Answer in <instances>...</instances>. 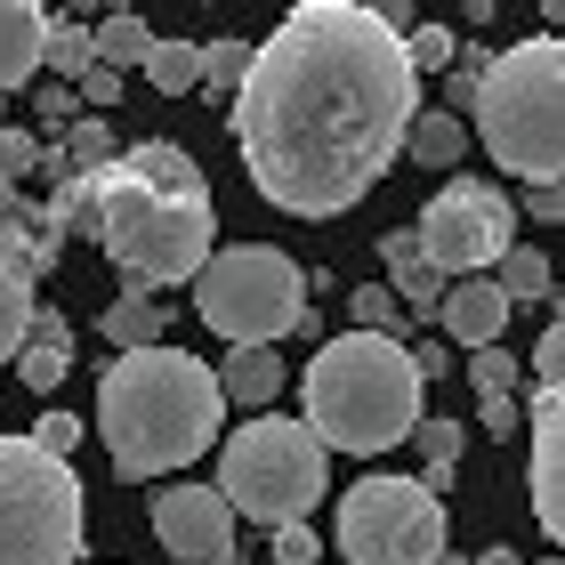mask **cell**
<instances>
[{
  "label": "cell",
  "instance_id": "1",
  "mask_svg": "<svg viewBox=\"0 0 565 565\" xmlns=\"http://www.w3.org/2000/svg\"><path fill=\"white\" fill-rule=\"evenodd\" d=\"M420 114V73L388 9L364 0H299L267 41H250L235 89L243 170L275 211L340 218L355 211Z\"/></svg>",
  "mask_w": 565,
  "mask_h": 565
},
{
  "label": "cell",
  "instance_id": "2",
  "mask_svg": "<svg viewBox=\"0 0 565 565\" xmlns=\"http://www.w3.org/2000/svg\"><path fill=\"white\" fill-rule=\"evenodd\" d=\"M49 218H57V235L97 243L130 275V291H153V299L170 282H194V267L211 259V235H218L211 178L194 170L186 146H162V138L121 146L89 178H65L49 194Z\"/></svg>",
  "mask_w": 565,
  "mask_h": 565
},
{
  "label": "cell",
  "instance_id": "3",
  "mask_svg": "<svg viewBox=\"0 0 565 565\" xmlns=\"http://www.w3.org/2000/svg\"><path fill=\"white\" fill-rule=\"evenodd\" d=\"M218 420H226V396H218L211 364L170 340L114 355L106 380H97V436H106L121 477H170L186 460H202Z\"/></svg>",
  "mask_w": 565,
  "mask_h": 565
},
{
  "label": "cell",
  "instance_id": "4",
  "mask_svg": "<svg viewBox=\"0 0 565 565\" xmlns=\"http://www.w3.org/2000/svg\"><path fill=\"white\" fill-rule=\"evenodd\" d=\"M420 428V372L404 340L340 331L307 364V436L323 452H388Z\"/></svg>",
  "mask_w": 565,
  "mask_h": 565
},
{
  "label": "cell",
  "instance_id": "5",
  "mask_svg": "<svg viewBox=\"0 0 565 565\" xmlns=\"http://www.w3.org/2000/svg\"><path fill=\"white\" fill-rule=\"evenodd\" d=\"M469 130L525 186H557V170H565V41L533 33V41L493 49L477 106H469Z\"/></svg>",
  "mask_w": 565,
  "mask_h": 565
},
{
  "label": "cell",
  "instance_id": "6",
  "mask_svg": "<svg viewBox=\"0 0 565 565\" xmlns=\"http://www.w3.org/2000/svg\"><path fill=\"white\" fill-rule=\"evenodd\" d=\"M211 493L235 509V518H259L267 533H275V525H307V509L331 493V452L307 436V420L259 413L250 428L226 436Z\"/></svg>",
  "mask_w": 565,
  "mask_h": 565
},
{
  "label": "cell",
  "instance_id": "7",
  "mask_svg": "<svg viewBox=\"0 0 565 565\" xmlns=\"http://www.w3.org/2000/svg\"><path fill=\"white\" fill-rule=\"evenodd\" d=\"M194 316L226 348H275L307 323V267H291L275 243H226L194 267Z\"/></svg>",
  "mask_w": 565,
  "mask_h": 565
},
{
  "label": "cell",
  "instance_id": "8",
  "mask_svg": "<svg viewBox=\"0 0 565 565\" xmlns=\"http://www.w3.org/2000/svg\"><path fill=\"white\" fill-rule=\"evenodd\" d=\"M82 557V477L73 460L0 436V565H73Z\"/></svg>",
  "mask_w": 565,
  "mask_h": 565
},
{
  "label": "cell",
  "instance_id": "9",
  "mask_svg": "<svg viewBox=\"0 0 565 565\" xmlns=\"http://www.w3.org/2000/svg\"><path fill=\"white\" fill-rule=\"evenodd\" d=\"M340 557L348 565H436L445 557V501L420 477H364L340 493Z\"/></svg>",
  "mask_w": 565,
  "mask_h": 565
},
{
  "label": "cell",
  "instance_id": "10",
  "mask_svg": "<svg viewBox=\"0 0 565 565\" xmlns=\"http://www.w3.org/2000/svg\"><path fill=\"white\" fill-rule=\"evenodd\" d=\"M413 243H420V259L445 282L493 275L501 250L518 243V202H509L501 186H484V178H445L436 202L420 211V226H413Z\"/></svg>",
  "mask_w": 565,
  "mask_h": 565
},
{
  "label": "cell",
  "instance_id": "11",
  "mask_svg": "<svg viewBox=\"0 0 565 565\" xmlns=\"http://www.w3.org/2000/svg\"><path fill=\"white\" fill-rule=\"evenodd\" d=\"M153 533H162L170 557L186 565H235V509H226L211 484H162L153 493Z\"/></svg>",
  "mask_w": 565,
  "mask_h": 565
},
{
  "label": "cell",
  "instance_id": "12",
  "mask_svg": "<svg viewBox=\"0 0 565 565\" xmlns=\"http://www.w3.org/2000/svg\"><path fill=\"white\" fill-rule=\"evenodd\" d=\"M525 493H533V518H542V533L557 542L565 533V388H542L533 380L525 388Z\"/></svg>",
  "mask_w": 565,
  "mask_h": 565
},
{
  "label": "cell",
  "instance_id": "13",
  "mask_svg": "<svg viewBox=\"0 0 565 565\" xmlns=\"http://www.w3.org/2000/svg\"><path fill=\"white\" fill-rule=\"evenodd\" d=\"M436 323H445L469 355H477V348H501L509 299L493 291V275H460V282H445V307H436Z\"/></svg>",
  "mask_w": 565,
  "mask_h": 565
},
{
  "label": "cell",
  "instance_id": "14",
  "mask_svg": "<svg viewBox=\"0 0 565 565\" xmlns=\"http://www.w3.org/2000/svg\"><path fill=\"white\" fill-rule=\"evenodd\" d=\"M17 364V380L33 396H49V388H65V372H73V323L57 316V307H33V323H24V348L9 355Z\"/></svg>",
  "mask_w": 565,
  "mask_h": 565
},
{
  "label": "cell",
  "instance_id": "15",
  "mask_svg": "<svg viewBox=\"0 0 565 565\" xmlns=\"http://www.w3.org/2000/svg\"><path fill=\"white\" fill-rule=\"evenodd\" d=\"M380 259H388V299L404 307V316H436V307H445V275H436V267L420 259L413 226H396V235H380Z\"/></svg>",
  "mask_w": 565,
  "mask_h": 565
},
{
  "label": "cell",
  "instance_id": "16",
  "mask_svg": "<svg viewBox=\"0 0 565 565\" xmlns=\"http://www.w3.org/2000/svg\"><path fill=\"white\" fill-rule=\"evenodd\" d=\"M218 396L226 404H250V413H267V404L282 396V380H291V364H282L275 348H226V364H211Z\"/></svg>",
  "mask_w": 565,
  "mask_h": 565
},
{
  "label": "cell",
  "instance_id": "17",
  "mask_svg": "<svg viewBox=\"0 0 565 565\" xmlns=\"http://www.w3.org/2000/svg\"><path fill=\"white\" fill-rule=\"evenodd\" d=\"M41 41H49V9L41 0H0V89L33 82Z\"/></svg>",
  "mask_w": 565,
  "mask_h": 565
},
{
  "label": "cell",
  "instance_id": "18",
  "mask_svg": "<svg viewBox=\"0 0 565 565\" xmlns=\"http://www.w3.org/2000/svg\"><path fill=\"white\" fill-rule=\"evenodd\" d=\"M97 331H106V348H121V355L162 348V331H170V299H153V291H121L106 316H97Z\"/></svg>",
  "mask_w": 565,
  "mask_h": 565
},
{
  "label": "cell",
  "instance_id": "19",
  "mask_svg": "<svg viewBox=\"0 0 565 565\" xmlns=\"http://www.w3.org/2000/svg\"><path fill=\"white\" fill-rule=\"evenodd\" d=\"M146 49H153V24H146L138 9H114V17L89 24V65H106V73L146 65Z\"/></svg>",
  "mask_w": 565,
  "mask_h": 565
},
{
  "label": "cell",
  "instance_id": "20",
  "mask_svg": "<svg viewBox=\"0 0 565 565\" xmlns=\"http://www.w3.org/2000/svg\"><path fill=\"white\" fill-rule=\"evenodd\" d=\"M493 291L509 299V316H518V307H533V299L550 307V291H557V275H550V250H533V243H509V250H501V267H493Z\"/></svg>",
  "mask_w": 565,
  "mask_h": 565
},
{
  "label": "cell",
  "instance_id": "21",
  "mask_svg": "<svg viewBox=\"0 0 565 565\" xmlns=\"http://www.w3.org/2000/svg\"><path fill=\"white\" fill-rule=\"evenodd\" d=\"M404 153H413L420 170H460V153H469V121L452 114H413V130H404Z\"/></svg>",
  "mask_w": 565,
  "mask_h": 565
},
{
  "label": "cell",
  "instance_id": "22",
  "mask_svg": "<svg viewBox=\"0 0 565 565\" xmlns=\"http://www.w3.org/2000/svg\"><path fill=\"white\" fill-rule=\"evenodd\" d=\"M146 82L162 89V97H194V89H202V41L153 33V49H146Z\"/></svg>",
  "mask_w": 565,
  "mask_h": 565
},
{
  "label": "cell",
  "instance_id": "23",
  "mask_svg": "<svg viewBox=\"0 0 565 565\" xmlns=\"http://www.w3.org/2000/svg\"><path fill=\"white\" fill-rule=\"evenodd\" d=\"M114 153H121V138H114V121H97V114L65 121V138H57V162H65V178H89V170H106Z\"/></svg>",
  "mask_w": 565,
  "mask_h": 565
},
{
  "label": "cell",
  "instance_id": "24",
  "mask_svg": "<svg viewBox=\"0 0 565 565\" xmlns=\"http://www.w3.org/2000/svg\"><path fill=\"white\" fill-rule=\"evenodd\" d=\"M420 493H445L452 469H460V445H469V428L460 420H420Z\"/></svg>",
  "mask_w": 565,
  "mask_h": 565
},
{
  "label": "cell",
  "instance_id": "25",
  "mask_svg": "<svg viewBox=\"0 0 565 565\" xmlns=\"http://www.w3.org/2000/svg\"><path fill=\"white\" fill-rule=\"evenodd\" d=\"M41 65H49V73H65V82H82V73H89V24H82V17H49Z\"/></svg>",
  "mask_w": 565,
  "mask_h": 565
},
{
  "label": "cell",
  "instance_id": "26",
  "mask_svg": "<svg viewBox=\"0 0 565 565\" xmlns=\"http://www.w3.org/2000/svg\"><path fill=\"white\" fill-rule=\"evenodd\" d=\"M477 82H484V41H460V57L445 65V106H436V114L469 121V106H477Z\"/></svg>",
  "mask_w": 565,
  "mask_h": 565
},
{
  "label": "cell",
  "instance_id": "27",
  "mask_svg": "<svg viewBox=\"0 0 565 565\" xmlns=\"http://www.w3.org/2000/svg\"><path fill=\"white\" fill-rule=\"evenodd\" d=\"M250 73V41H202V89L211 97H235Z\"/></svg>",
  "mask_w": 565,
  "mask_h": 565
},
{
  "label": "cell",
  "instance_id": "28",
  "mask_svg": "<svg viewBox=\"0 0 565 565\" xmlns=\"http://www.w3.org/2000/svg\"><path fill=\"white\" fill-rule=\"evenodd\" d=\"M24 323H33V282L0 267V364L24 348Z\"/></svg>",
  "mask_w": 565,
  "mask_h": 565
},
{
  "label": "cell",
  "instance_id": "29",
  "mask_svg": "<svg viewBox=\"0 0 565 565\" xmlns=\"http://www.w3.org/2000/svg\"><path fill=\"white\" fill-rule=\"evenodd\" d=\"M348 307H355V331H380V340H396L404 307L388 299V282H355V291H348Z\"/></svg>",
  "mask_w": 565,
  "mask_h": 565
},
{
  "label": "cell",
  "instance_id": "30",
  "mask_svg": "<svg viewBox=\"0 0 565 565\" xmlns=\"http://www.w3.org/2000/svg\"><path fill=\"white\" fill-rule=\"evenodd\" d=\"M404 57H413V73H445L460 57V33L452 24H420V33H404Z\"/></svg>",
  "mask_w": 565,
  "mask_h": 565
},
{
  "label": "cell",
  "instance_id": "31",
  "mask_svg": "<svg viewBox=\"0 0 565 565\" xmlns=\"http://www.w3.org/2000/svg\"><path fill=\"white\" fill-rule=\"evenodd\" d=\"M518 372H525V364H518L509 348H477V355H469V388H477V396H509V388H518Z\"/></svg>",
  "mask_w": 565,
  "mask_h": 565
},
{
  "label": "cell",
  "instance_id": "32",
  "mask_svg": "<svg viewBox=\"0 0 565 565\" xmlns=\"http://www.w3.org/2000/svg\"><path fill=\"white\" fill-rule=\"evenodd\" d=\"M33 162H41L33 130H9V121H0V186H24V178H33Z\"/></svg>",
  "mask_w": 565,
  "mask_h": 565
},
{
  "label": "cell",
  "instance_id": "33",
  "mask_svg": "<svg viewBox=\"0 0 565 565\" xmlns=\"http://www.w3.org/2000/svg\"><path fill=\"white\" fill-rule=\"evenodd\" d=\"M24 445H33V452H49V460H65L73 445H82V420H73V413H41Z\"/></svg>",
  "mask_w": 565,
  "mask_h": 565
},
{
  "label": "cell",
  "instance_id": "34",
  "mask_svg": "<svg viewBox=\"0 0 565 565\" xmlns=\"http://www.w3.org/2000/svg\"><path fill=\"white\" fill-rule=\"evenodd\" d=\"M73 106H89L97 121H106V106H121V73H106V65H89L82 82H73Z\"/></svg>",
  "mask_w": 565,
  "mask_h": 565
},
{
  "label": "cell",
  "instance_id": "35",
  "mask_svg": "<svg viewBox=\"0 0 565 565\" xmlns=\"http://www.w3.org/2000/svg\"><path fill=\"white\" fill-rule=\"evenodd\" d=\"M275 565H316L323 557V542H316V525H275V550H267Z\"/></svg>",
  "mask_w": 565,
  "mask_h": 565
},
{
  "label": "cell",
  "instance_id": "36",
  "mask_svg": "<svg viewBox=\"0 0 565 565\" xmlns=\"http://www.w3.org/2000/svg\"><path fill=\"white\" fill-rule=\"evenodd\" d=\"M557 372H565V323L550 316V323H542V348H533V380H542V388H557Z\"/></svg>",
  "mask_w": 565,
  "mask_h": 565
},
{
  "label": "cell",
  "instance_id": "37",
  "mask_svg": "<svg viewBox=\"0 0 565 565\" xmlns=\"http://www.w3.org/2000/svg\"><path fill=\"white\" fill-rule=\"evenodd\" d=\"M477 413H484V436H509L518 428V396H477Z\"/></svg>",
  "mask_w": 565,
  "mask_h": 565
},
{
  "label": "cell",
  "instance_id": "38",
  "mask_svg": "<svg viewBox=\"0 0 565 565\" xmlns=\"http://www.w3.org/2000/svg\"><path fill=\"white\" fill-rule=\"evenodd\" d=\"M41 121H57V130H65V121H82V106H73V89H65V82H49V89H41Z\"/></svg>",
  "mask_w": 565,
  "mask_h": 565
},
{
  "label": "cell",
  "instance_id": "39",
  "mask_svg": "<svg viewBox=\"0 0 565 565\" xmlns=\"http://www.w3.org/2000/svg\"><path fill=\"white\" fill-rule=\"evenodd\" d=\"M557 211H565V194H557V186H525V218L557 226Z\"/></svg>",
  "mask_w": 565,
  "mask_h": 565
},
{
  "label": "cell",
  "instance_id": "40",
  "mask_svg": "<svg viewBox=\"0 0 565 565\" xmlns=\"http://www.w3.org/2000/svg\"><path fill=\"white\" fill-rule=\"evenodd\" d=\"M436 565H460V557H436Z\"/></svg>",
  "mask_w": 565,
  "mask_h": 565
},
{
  "label": "cell",
  "instance_id": "41",
  "mask_svg": "<svg viewBox=\"0 0 565 565\" xmlns=\"http://www.w3.org/2000/svg\"><path fill=\"white\" fill-rule=\"evenodd\" d=\"M550 565H557V557H550Z\"/></svg>",
  "mask_w": 565,
  "mask_h": 565
}]
</instances>
